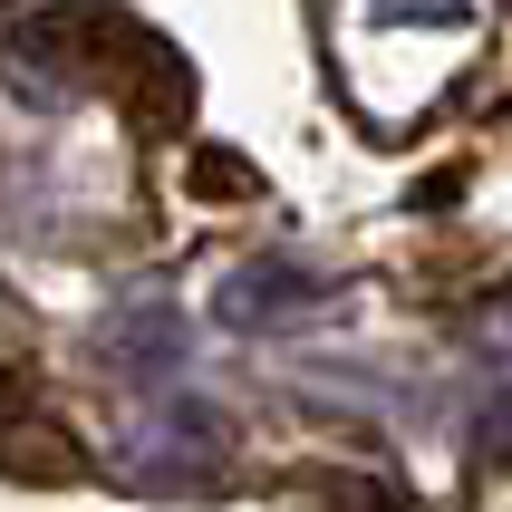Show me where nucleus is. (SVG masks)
Instances as JSON below:
<instances>
[{"label":"nucleus","mask_w":512,"mask_h":512,"mask_svg":"<svg viewBox=\"0 0 512 512\" xmlns=\"http://www.w3.org/2000/svg\"><path fill=\"white\" fill-rule=\"evenodd\" d=\"M58 39H68V58H78L136 126H184V116H194V68L145 20H126V10H58Z\"/></svg>","instance_id":"nucleus-1"},{"label":"nucleus","mask_w":512,"mask_h":512,"mask_svg":"<svg viewBox=\"0 0 512 512\" xmlns=\"http://www.w3.org/2000/svg\"><path fill=\"white\" fill-rule=\"evenodd\" d=\"M319 484H329V493H319V512H406L377 474H319Z\"/></svg>","instance_id":"nucleus-3"},{"label":"nucleus","mask_w":512,"mask_h":512,"mask_svg":"<svg viewBox=\"0 0 512 512\" xmlns=\"http://www.w3.org/2000/svg\"><path fill=\"white\" fill-rule=\"evenodd\" d=\"M0 474L10 484H87V455H78V435H58L39 406H10L0 397Z\"/></svg>","instance_id":"nucleus-2"},{"label":"nucleus","mask_w":512,"mask_h":512,"mask_svg":"<svg viewBox=\"0 0 512 512\" xmlns=\"http://www.w3.org/2000/svg\"><path fill=\"white\" fill-rule=\"evenodd\" d=\"M194 184H203L213 203H232V194H252V165H242L232 145H203V155H194Z\"/></svg>","instance_id":"nucleus-4"}]
</instances>
